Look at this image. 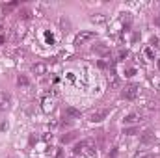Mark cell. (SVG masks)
Returning a JSON list of instances; mask_svg holds the SVG:
<instances>
[{
    "instance_id": "cb8c5ba5",
    "label": "cell",
    "mask_w": 160,
    "mask_h": 158,
    "mask_svg": "<svg viewBox=\"0 0 160 158\" xmlns=\"http://www.w3.org/2000/svg\"><path fill=\"white\" fill-rule=\"evenodd\" d=\"M158 67H160V60H158Z\"/></svg>"
},
{
    "instance_id": "8fae6325",
    "label": "cell",
    "mask_w": 160,
    "mask_h": 158,
    "mask_svg": "<svg viewBox=\"0 0 160 158\" xmlns=\"http://www.w3.org/2000/svg\"><path fill=\"white\" fill-rule=\"evenodd\" d=\"M17 84H19V86H23V87H28V86H30V82H28V78H26L24 74H19Z\"/></svg>"
},
{
    "instance_id": "603a6c76",
    "label": "cell",
    "mask_w": 160,
    "mask_h": 158,
    "mask_svg": "<svg viewBox=\"0 0 160 158\" xmlns=\"http://www.w3.org/2000/svg\"><path fill=\"white\" fill-rule=\"evenodd\" d=\"M0 43H4V37H0Z\"/></svg>"
},
{
    "instance_id": "9a60e30c",
    "label": "cell",
    "mask_w": 160,
    "mask_h": 158,
    "mask_svg": "<svg viewBox=\"0 0 160 158\" xmlns=\"http://www.w3.org/2000/svg\"><path fill=\"white\" fill-rule=\"evenodd\" d=\"M60 26H61V30H64V32H67V28H69L71 24H69V20H65L64 17H61V19H60Z\"/></svg>"
},
{
    "instance_id": "ac0fdd59",
    "label": "cell",
    "mask_w": 160,
    "mask_h": 158,
    "mask_svg": "<svg viewBox=\"0 0 160 158\" xmlns=\"http://www.w3.org/2000/svg\"><path fill=\"white\" fill-rule=\"evenodd\" d=\"M136 132H138L136 128H125V130H123V134H129V136H134Z\"/></svg>"
},
{
    "instance_id": "d4e9b609",
    "label": "cell",
    "mask_w": 160,
    "mask_h": 158,
    "mask_svg": "<svg viewBox=\"0 0 160 158\" xmlns=\"http://www.w3.org/2000/svg\"><path fill=\"white\" fill-rule=\"evenodd\" d=\"M8 158H13V156H8Z\"/></svg>"
},
{
    "instance_id": "e0dca14e",
    "label": "cell",
    "mask_w": 160,
    "mask_h": 158,
    "mask_svg": "<svg viewBox=\"0 0 160 158\" xmlns=\"http://www.w3.org/2000/svg\"><path fill=\"white\" fill-rule=\"evenodd\" d=\"M20 19H23V20H26V19H30V9H23V11H20V15H19Z\"/></svg>"
},
{
    "instance_id": "3957f363",
    "label": "cell",
    "mask_w": 160,
    "mask_h": 158,
    "mask_svg": "<svg viewBox=\"0 0 160 158\" xmlns=\"http://www.w3.org/2000/svg\"><path fill=\"white\" fill-rule=\"evenodd\" d=\"M106 117H108V110H106V108L95 110V112L89 114V121H91V123H101L102 119H106Z\"/></svg>"
},
{
    "instance_id": "7402d4cb",
    "label": "cell",
    "mask_w": 160,
    "mask_h": 158,
    "mask_svg": "<svg viewBox=\"0 0 160 158\" xmlns=\"http://www.w3.org/2000/svg\"><path fill=\"white\" fill-rule=\"evenodd\" d=\"M45 37H47V41H50V43H52V36H50V33H48V32L45 33Z\"/></svg>"
},
{
    "instance_id": "d6986e66",
    "label": "cell",
    "mask_w": 160,
    "mask_h": 158,
    "mask_svg": "<svg viewBox=\"0 0 160 158\" xmlns=\"http://www.w3.org/2000/svg\"><path fill=\"white\" fill-rule=\"evenodd\" d=\"M145 56L153 60V58H155V54H153V50H151V49H145Z\"/></svg>"
},
{
    "instance_id": "4fadbf2b",
    "label": "cell",
    "mask_w": 160,
    "mask_h": 158,
    "mask_svg": "<svg viewBox=\"0 0 160 158\" xmlns=\"http://www.w3.org/2000/svg\"><path fill=\"white\" fill-rule=\"evenodd\" d=\"M153 140V134L149 132V130H147V132H143V136H142V143H149Z\"/></svg>"
},
{
    "instance_id": "5b68a950",
    "label": "cell",
    "mask_w": 160,
    "mask_h": 158,
    "mask_svg": "<svg viewBox=\"0 0 160 158\" xmlns=\"http://www.w3.org/2000/svg\"><path fill=\"white\" fill-rule=\"evenodd\" d=\"M9 104H11V97H9V93L0 91V110L9 108Z\"/></svg>"
},
{
    "instance_id": "30bf717a",
    "label": "cell",
    "mask_w": 160,
    "mask_h": 158,
    "mask_svg": "<svg viewBox=\"0 0 160 158\" xmlns=\"http://www.w3.org/2000/svg\"><path fill=\"white\" fill-rule=\"evenodd\" d=\"M76 132H69V134H65V136H61V143H69V141H73V140H76Z\"/></svg>"
},
{
    "instance_id": "5bb4252c",
    "label": "cell",
    "mask_w": 160,
    "mask_h": 158,
    "mask_svg": "<svg viewBox=\"0 0 160 158\" xmlns=\"http://www.w3.org/2000/svg\"><path fill=\"white\" fill-rule=\"evenodd\" d=\"M93 50H95V52H99V54H106V52H108V47L97 45V47H93Z\"/></svg>"
},
{
    "instance_id": "8992f818",
    "label": "cell",
    "mask_w": 160,
    "mask_h": 158,
    "mask_svg": "<svg viewBox=\"0 0 160 158\" xmlns=\"http://www.w3.org/2000/svg\"><path fill=\"white\" fill-rule=\"evenodd\" d=\"M140 121H142V115L140 114H129L127 117L123 119L125 125H130V123H140Z\"/></svg>"
},
{
    "instance_id": "6da1fadb",
    "label": "cell",
    "mask_w": 160,
    "mask_h": 158,
    "mask_svg": "<svg viewBox=\"0 0 160 158\" xmlns=\"http://www.w3.org/2000/svg\"><path fill=\"white\" fill-rule=\"evenodd\" d=\"M75 154H88V156H95V145L91 140H82L80 143L75 145Z\"/></svg>"
},
{
    "instance_id": "52a82bcc",
    "label": "cell",
    "mask_w": 160,
    "mask_h": 158,
    "mask_svg": "<svg viewBox=\"0 0 160 158\" xmlns=\"http://www.w3.org/2000/svg\"><path fill=\"white\" fill-rule=\"evenodd\" d=\"M32 73L37 74V76H41V74L47 73V65H45V63H36V65H32Z\"/></svg>"
},
{
    "instance_id": "9c48e42d",
    "label": "cell",
    "mask_w": 160,
    "mask_h": 158,
    "mask_svg": "<svg viewBox=\"0 0 160 158\" xmlns=\"http://www.w3.org/2000/svg\"><path fill=\"white\" fill-rule=\"evenodd\" d=\"M65 115H69V117H80V110H76L73 106H67L65 108Z\"/></svg>"
},
{
    "instance_id": "2e32d148",
    "label": "cell",
    "mask_w": 160,
    "mask_h": 158,
    "mask_svg": "<svg viewBox=\"0 0 160 158\" xmlns=\"http://www.w3.org/2000/svg\"><path fill=\"white\" fill-rule=\"evenodd\" d=\"M15 6H19V2H9V4H4V6H2V9H4V11H8V9H13Z\"/></svg>"
},
{
    "instance_id": "7a4b0ae2",
    "label": "cell",
    "mask_w": 160,
    "mask_h": 158,
    "mask_svg": "<svg viewBox=\"0 0 160 158\" xmlns=\"http://www.w3.org/2000/svg\"><path fill=\"white\" fill-rule=\"evenodd\" d=\"M138 89H140V87H138L136 84H130V86H127V87H125L123 91H121V97H123V99H127V100L136 99V95H138Z\"/></svg>"
},
{
    "instance_id": "7c38bea8",
    "label": "cell",
    "mask_w": 160,
    "mask_h": 158,
    "mask_svg": "<svg viewBox=\"0 0 160 158\" xmlns=\"http://www.w3.org/2000/svg\"><path fill=\"white\" fill-rule=\"evenodd\" d=\"M52 110V100L50 99H45L43 100V112H50Z\"/></svg>"
},
{
    "instance_id": "ba28073f",
    "label": "cell",
    "mask_w": 160,
    "mask_h": 158,
    "mask_svg": "<svg viewBox=\"0 0 160 158\" xmlns=\"http://www.w3.org/2000/svg\"><path fill=\"white\" fill-rule=\"evenodd\" d=\"M91 23H95V24H106V15H104V13H93V15H91Z\"/></svg>"
},
{
    "instance_id": "ffe728a7",
    "label": "cell",
    "mask_w": 160,
    "mask_h": 158,
    "mask_svg": "<svg viewBox=\"0 0 160 158\" xmlns=\"http://www.w3.org/2000/svg\"><path fill=\"white\" fill-rule=\"evenodd\" d=\"M136 74V69H127V73H125V76H134Z\"/></svg>"
},
{
    "instance_id": "44dd1931",
    "label": "cell",
    "mask_w": 160,
    "mask_h": 158,
    "mask_svg": "<svg viewBox=\"0 0 160 158\" xmlns=\"http://www.w3.org/2000/svg\"><path fill=\"white\" fill-rule=\"evenodd\" d=\"M127 56H129V52H127V50H121V52H119V60H125Z\"/></svg>"
},
{
    "instance_id": "277c9868",
    "label": "cell",
    "mask_w": 160,
    "mask_h": 158,
    "mask_svg": "<svg viewBox=\"0 0 160 158\" xmlns=\"http://www.w3.org/2000/svg\"><path fill=\"white\" fill-rule=\"evenodd\" d=\"M93 37H95V32H80L75 39V45H84L88 41H91Z\"/></svg>"
}]
</instances>
